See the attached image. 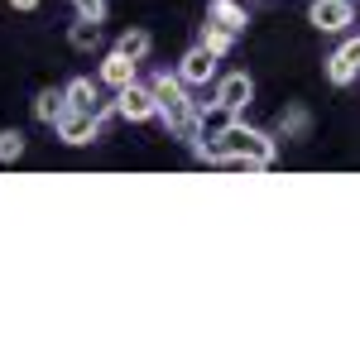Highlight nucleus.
<instances>
[{
    "instance_id": "nucleus-1",
    "label": "nucleus",
    "mask_w": 360,
    "mask_h": 360,
    "mask_svg": "<svg viewBox=\"0 0 360 360\" xmlns=\"http://www.w3.org/2000/svg\"><path fill=\"white\" fill-rule=\"evenodd\" d=\"M274 139L250 130L245 120H236L231 130H221L217 139H197V159L202 164H226V168H269L274 164Z\"/></svg>"
},
{
    "instance_id": "nucleus-2",
    "label": "nucleus",
    "mask_w": 360,
    "mask_h": 360,
    "mask_svg": "<svg viewBox=\"0 0 360 360\" xmlns=\"http://www.w3.org/2000/svg\"><path fill=\"white\" fill-rule=\"evenodd\" d=\"M149 91H154V101H159V115L168 120V130L183 135V139H197V101L188 96V82L159 72V77L149 82Z\"/></svg>"
},
{
    "instance_id": "nucleus-3",
    "label": "nucleus",
    "mask_w": 360,
    "mask_h": 360,
    "mask_svg": "<svg viewBox=\"0 0 360 360\" xmlns=\"http://www.w3.org/2000/svg\"><path fill=\"white\" fill-rule=\"evenodd\" d=\"M307 20L322 29V34H341V29L356 25V0H312Z\"/></svg>"
},
{
    "instance_id": "nucleus-4",
    "label": "nucleus",
    "mask_w": 360,
    "mask_h": 360,
    "mask_svg": "<svg viewBox=\"0 0 360 360\" xmlns=\"http://www.w3.org/2000/svg\"><path fill=\"white\" fill-rule=\"evenodd\" d=\"M115 115H125V120H154V115H159V101H154L149 86L130 82V86L115 91Z\"/></svg>"
},
{
    "instance_id": "nucleus-5",
    "label": "nucleus",
    "mask_w": 360,
    "mask_h": 360,
    "mask_svg": "<svg viewBox=\"0 0 360 360\" xmlns=\"http://www.w3.org/2000/svg\"><path fill=\"white\" fill-rule=\"evenodd\" d=\"M53 130H58L63 144H91V139L101 135V115H86V111H72V106H68Z\"/></svg>"
},
{
    "instance_id": "nucleus-6",
    "label": "nucleus",
    "mask_w": 360,
    "mask_h": 360,
    "mask_svg": "<svg viewBox=\"0 0 360 360\" xmlns=\"http://www.w3.org/2000/svg\"><path fill=\"white\" fill-rule=\"evenodd\" d=\"M236 120H240V111H231V106H221V101L212 96L207 106H197V139H217L221 130H231ZM197 139H193V144H197Z\"/></svg>"
},
{
    "instance_id": "nucleus-7",
    "label": "nucleus",
    "mask_w": 360,
    "mask_h": 360,
    "mask_svg": "<svg viewBox=\"0 0 360 360\" xmlns=\"http://www.w3.org/2000/svg\"><path fill=\"white\" fill-rule=\"evenodd\" d=\"M217 63H221V58L212 53V49H202V44H197L193 53L178 63V77H183L188 86H207L212 77H217Z\"/></svg>"
},
{
    "instance_id": "nucleus-8",
    "label": "nucleus",
    "mask_w": 360,
    "mask_h": 360,
    "mask_svg": "<svg viewBox=\"0 0 360 360\" xmlns=\"http://www.w3.org/2000/svg\"><path fill=\"white\" fill-rule=\"evenodd\" d=\"M356 72H360V39H346V44L327 58V77H332L336 86H346V82H356Z\"/></svg>"
},
{
    "instance_id": "nucleus-9",
    "label": "nucleus",
    "mask_w": 360,
    "mask_h": 360,
    "mask_svg": "<svg viewBox=\"0 0 360 360\" xmlns=\"http://www.w3.org/2000/svg\"><path fill=\"white\" fill-rule=\"evenodd\" d=\"M217 101L231 106V111H245L250 101H255V82H250L245 72H226L221 82H217Z\"/></svg>"
},
{
    "instance_id": "nucleus-10",
    "label": "nucleus",
    "mask_w": 360,
    "mask_h": 360,
    "mask_svg": "<svg viewBox=\"0 0 360 360\" xmlns=\"http://www.w3.org/2000/svg\"><path fill=\"white\" fill-rule=\"evenodd\" d=\"M63 96H68V106H72V111H86V115H106V111H111V106L101 101V86L86 82V77L68 82V91H63Z\"/></svg>"
},
{
    "instance_id": "nucleus-11",
    "label": "nucleus",
    "mask_w": 360,
    "mask_h": 360,
    "mask_svg": "<svg viewBox=\"0 0 360 360\" xmlns=\"http://www.w3.org/2000/svg\"><path fill=\"white\" fill-rule=\"evenodd\" d=\"M101 82L106 86H130L135 82V58H125V53H106V63H101Z\"/></svg>"
},
{
    "instance_id": "nucleus-12",
    "label": "nucleus",
    "mask_w": 360,
    "mask_h": 360,
    "mask_svg": "<svg viewBox=\"0 0 360 360\" xmlns=\"http://www.w3.org/2000/svg\"><path fill=\"white\" fill-rule=\"evenodd\" d=\"M231 44H236V29L217 25V20L207 15V25H202V49H212L217 58H226V53H231Z\"/></svg>"
},
{
    "instance_id": "nucleus-13",
    "label": "nucleus",
    "mask_w": 360,
    "mask_h": 360,
    "mask_svg": "<svg viewBox=\"0 0 360 360\" xmlns=\"http://www.w3.org/2000/svg\"><path fill=\"white\" fill-rule=\"evenodd\" d=\"M212 20H217V25H226V29H236V34L250 25L240 0H212Z\"/></svg>"
},
{
    "instance_id": "nucleus-14",
    "label": "nucleus",
    "mask_w": 360,
    "mask_h": 360,
    "mask_svg": "<svg viewBox=\"0 0 360 360\" xmlns=\"http://www.w3.org/2000/svg\"><path fill=\"white\" fill-rule=\"evenodd\" d=\"M63 111H68V96H63V91H39L34 115H39L44 125H58V120H63Z\"/></svg>"
},
{
    "instance_id": "nucleus-15",
    "label": "nucleus",
    "mask_w": 360,
    "mask_h": 360,
    "mask_svg": "<svg viewBox=\"0 0 360 360\" xmlns=\"http://www.w3.org/2000/svg\"><path fill=\"white\" fill-rule=\"evenodd\" d=\"M115 53H125V58H149V34H144V29H125V34H120V44H115Z\"/></svg>"
},
{
    "instance_id": "nucleus-16",
    "label": "nucleus",
    "mask_w": 360,
    "mask_h": 360,
    "mask_svg": "<svg viewBox=\"0 0 360 360\" xmlns=\"http://www.w3.org/2000/svg\"><path fill=\"white\" fill-rule=\"evenodd\" d=\"M68 39H72V49H96V44H101V20H77V25H72V34H68Z\"/></svg>"
},
{
    "instance_id": "nucleus-17",
    "label": "nucleus",
    "mask_w": 360,
    "mask_h": 360,
    "mask_svg": "<svg viewBox=\"0 0 360 360\" xmlns=\"http://www.w3.org/2000/svg\"><path fill=\"white\" fill-rule=\"evenodd\" d=\"M20 154H25V135L20 130H5L0 135V164H15Z\"/></svg>"
},
{
    "instance_id": "nucleus-18",
    "label": "nucleus",
    "mask_w": 360,
    "mask_h": 360,
    "mask_svg": "<svg viewBox=\"0 0 360 360\" xmlns=\"http://www.w3.org/2000/svg\"><path fill=\"white\" fill-rule=\"evenodd\" d=\"M77 5V15H86V20H101L106 15V0H72Z\"/></svg>"
},
{
    "instance_id": "nucleus-19",
    "label": "nucleus",
    "mask_w": 360,
    "mask_h": 360,
    "mask_svg": "<svg viewBox=\"0 0 360 360\" xmlns=\"http://www.w3.org/2000/svg\"><path fill=\"white\" fill-rule=\"evenodd\" d=\"M303 125H307V115H303V111H293V115H288V120H283V130H288V135H298Z\"/></svg>"
},
{
    "instance_id": "nucleus-20",
    "label": "nucleus",
    "mask_w": 360,
    "mask_h": 360,
    "mask_svg": "<svg viewBox=\"0 0 360 360\" xmlns=\"http://www.w3.org/2000/svg\"><path fill=\"white\" fill-rule=\"evenodd\" d=\"M15 10H39V0H10Z\"/></svg>"
}]
</instances>
